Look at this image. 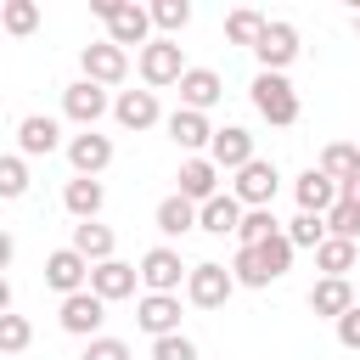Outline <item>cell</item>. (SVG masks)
Returning a JSON list of instances; mask_svg holds the SVG:
<instances>
[{
  "instance_id": "cell-26",
  "label": "cell",
  "mask_w": 360,
  "mask_h": 360,
  "mask_svg": "<svg viewBox=\"0 0 360 360\" xmlns=\"http://www.w3.org/2000/svg\"><path fill=\"white\" fill-rule=\"evenodd\" d=\"M152 225H158L163 236H186V231H197V202H186L180 191H169V197L152 208Z\"/></svg>"
},
{
  "instance_id": "cell-32",
  "label": "cell",
  "mask_w": 360,
  "mask_h": 360,
  "mask_svg": "<svg viewBox=\"0 0 360 360\" xmlns=\"http://www.w3.org/2000/svg\"><path fill=\"white\" fill-rule=\"evenodd\" d=\"M225 270H231V281H236V287H270V270H264L259 248H236V259H231Z\"/></svg>"
},
{
  "instance_id": "cell-6",
  "label": "cell",
  "mask_w": 360,
  "mask_h": 360,
  "mask_svg": "<svg viewBox=\"0 0 360 360\" xmlns=\"http://www.w3.org/2000/svg\"><path fill=\"white\" fill-rule=\"evenodd\" d=\"M276 191H281V169H276L270 158L242 163V169H236V180H231V197H236L242 208H270V202H276Z\"/></svg>"
},
{
  "instance_id": "cell-11",
  "label": "cell",
  "mask_w": 360,
  "mask_h": 360,
  "mask_svg": "<svg viewBox=\"0 0 360 360\" xmlns=\"http://www.w3.org/2000/svg\"><path fill=\"white\" fill-rule=\"evenodd\" d=\"M56 321H62V332H73V338H101V321H107V304L84 287V292H68L62 298V309H56Z\"/></svg>"
},
{
  "instance_id": "cell-20",
  "label": "cell",
  "mask_w": 360,
  "mask_h": 360,
  "mask_svg": "<svg viewBox=\"0 0 360 360\" xmlns=\"http://www.w3.org/2000/svg\"><path fill=\"white\" fill-rule=\"evenodd\" d=\"M174 180H180V197H186V202H197V208H202L208 197H219V169H214L208 158H186Z\"/></svg>"
},
{
  "instance_id": "cell-44",
  "label": "cell",
  "mask_w": 360,
  "mask_h": 360,
  "mask_svg": "<svg viewBox=\"0 0 360 360\" xmlns=\"http://www.w3.org/2000/svg\"><path fill=\"white\" fill-rule=\"evenodd\" d=\"M6 309H11V281L0 276V315H6Z\"/></svg>"
},
{
  "instance_id": "cell-46",
  "label": "cell",
  "mask_w": 360,
  "mask_h": 360,
  "mask_svg": "<svg viewBox=\"0 0 360 360\" xmlns=\"http://www.w3.org/2000/svg\"><path fill=\"white\" fill-rule=\"evenodd\" d=\"M354 146H360V141H354Z\"/></svg>"
},
{
  "instance_id": "cell-40",
  "label": "cell",
  "mask_w": 360,
  "mask_h": 360,
  "mask_svg": "<svg viewBox=\"0 0 360 360\" xmlns=\"http://www.w3.org/2000/svg\"><path fill=\"white\" fill-rule=\"evenodd\" d=\"M79 360H135V354H129V343H124V338H107V332H101V338H90V343H84V354H79Z\"/></svg>"
},
{
  "instance_id": "cell-45",
  "label": "cell",
  "mask_w": 360,
  "mask_h": 360,
  "mask_svg": "<svg viewBox=\"0 0 360 360\" xmlns=\"http://www.w3.org/2000/svg\"><path fill=\"white\" fill-rule=\"evenodd\" d=\"M354 34H360V17H354Z\"/></svg>"
},
{
  "instance_id": "cell-24",
  "label": "cell",
  "mask_w": 360,
  "mask_h": 360,
  "mask_svg": "<svg viewBox=\"0 0 360 360\" xmlns=\"http://www.w3.org/2000/svg\"><path fill=\"white\" fill-rule=\"evenodd\" d=\"M84 264H101V259H112V248H118V236H112V225H101V219H84V225H73V242H68Z\"/></svg>"
},
{
  "instance_id": "cell-15",
  "label": "cell",
  "mask_w": 360,
  "mask_h": 360,
  "mask_svg": "<svg viewBox=\"0 0 360 360\" xmlns=\"http://www.w3.org/2000/svg\"><path fill=\"white\" fill-rule=\"evenodd\" d=\"M112 118H118V129H158L163 124V107H158V96L152 90H118L112 96Z\"/></svg>"
},
{
  "instance_id": "cell-41",
  "label": "cell",
  "mask_w": 360,
  "mask_h": 360,
  "mask_svg": "<svg viewBox=\"0 0 360 360\" xmlns=\"http://www.w3.org/2000/svg\"><path fill=\"white\" fill-rule=\"evenodd\" d=\"M332 326H338V343H343V349H354V354H360V304H354V309H343V315H338V321H332Z\"/></svg>"
},
{
  "instance_id": "cell-42",
  "label": "cell",
  "mask_w": 360,
  "mask_h": 360,
  "mask_svg": "<svg viewBox=\"0 0 360 360\" xmlns=\"http://www.w3.org/2000/svg\"><path fill=\"white\" fill-rule=\"evenodd\" d=\"M11 259H17V242H11V231H0V276L11 270Z\"/></svg>"
},
{
  "instance_id": "cell-17",
  "label": "cell",
  "mask_w": 360,
  "mask_h": 360,
  "mask_svg": "<svg viewBox=\"0 0 360 360\" xmlns=\"http://www.w3.org/2000/svg\"><path fill=\"white\" fill-rule=\"evenodd\" d=\"M219 96H225V79L214 68H186L180 73V107L186 112H208V107H219Z\"/></svg>"
},
{
  "instance_id": "cell-23",
  "label": "cell",
  "mask_w": 360,
  "mask_h": 360,
  "mask_svg": "<svg viewBox=\"0 0 360 360\" xmlns=\"http://www.w3.org/2000/svg\"><path fill=\"white\" fill-rule=\"evenodd\" d=\"M236 225H242V202L231 191H219L197 208V231H208V236H236Z\"/></svg>"
},
{
  "instance_id": "cell-30",
  "label": "cell",
  "mask_w": 360,
  "mask_h": 360,
  "mask_svg": "<svg viewBox=\"0 0 360 360\" xmlns=\"http://www.w3.org/2000/svg\"><path fill=\"white\" fill-rule=\"evenodd\" d=\"M146 17H152V28H163V39H174L191 22V0H152Z\"/></svg>"
},
{
  "instance_id": "cell-8",
  "label": "cell",
  "mask_w": 360,
  "mask_h": 360,
  "mask_svg": "<svg viewBox=\"0 0 360 360\" xmlns=\"http://www.w3.org/2000/svg\"><path fill=\"white\" fill-rule=\"evenodd\" d=\"M62 152H68V169H73L79 180H101V169L112 163V135H101V129H79V135L62 141Z\"/></svg>"
},
{
  "instance_id": "cell-21",
  "label": "cell",
  "mask_w": 360,
  "mask_h": 360,
  "mask_svg": "<svg viewBox=\"0 0 360 360\" xmlns=\"http://www.w3.org/2000/svg\"><path fill=\"white\" fill-rule=\"evenodd\" d=\"M292 197H298V214H321V219H326V208L338 202V186H332L321 169H304V174L292 180Z\"/></svg>"
},
{
  "instance_id": "cell-5",
  "label": "cell",
  "mask_w": 360,
  "mask_h": 360,
  "mask_svg": "<svg viewBox=\"0 0 360 360\" xmlns=\"http://www.w3.org/2000/svg\"><path fill=\"white\" fill-rule=\"evenodd\" d=\"M79 79H90V84H101V90H118V84L129 79V51H118L112 39H90V45L79 51Z\"/></svg>"
},
{
  "instance_id": "cell-35",
  "label": "cell",
  "mask_w": 360,
  "mask_h": 360,
  "mask_svg": "<svg viewBox=\"0 0 360 360\" xmlns=\"http://www.w3.org/2000/svg\"><path fill=\"white\" fill-rule=\"evenodd\" d=\"M259 28H264V11H253V6H236V11L225 17V39H231V45H248V51H253Z\"/></svg>"
},
{
  "instance_id": "cell-36",
  "label": "cell",
  "mask_w": 360,
  "mask_h": 360,
  "mask_svg": "<svg viewBox=\"0 0 360 360\" xmlns=\"http://www.w3.org/2000/svg\"><path fill=\"white\" fill-rule=\"evenodd\" d=\"M270 231H281L270 208H242V225H236V248H259Z\"/></svg>"
},
{
  "instance_id": "cell-4",
  "label": "cell",
  "mask_w": 360,
  "mask_h": 360,
  "mask_svg": "<svg viewBox=\"0 0 360 360\" xmlns=\"http://www.w3.org/2000/svg\"><path fill=\"white\" fill-rule=\"evenodd\" d=\"M298 51H304V45H298V28H292V22H281V17H276V22L264 17V28H259V39H253L259 73H287V68L298 62Z\"/></svg>"
},
{
  "instance_id": "cell-13",
  "label": "cell",
  "mask_w": 360,
  "mask_h": 360,
  "mask_svg": "<svg viewBox=\"0 0 360 360\" xmlns=\"http://www.w3.org/2000/svg\"><path fill=\"white\" fill-rule=\"evenodd\" d=\"M135 326H141L146 338L180 332V292H141V298H135Z\"/></svg>"
},
{
  "instance_id": "cell-3",
  "label": "cell",
  "mask_w": 360,
  "mask_h": 360,
  "mask_svg": "<svg viewBox=\"0 0 360 360\" xmlns=\"http://www.w3.org/2000/svg\"><path fill=\"white\" fill-rule=\"evenodd\" d=\"M135 68H141V84L158 96V90H169V84H180V73H186V56H180V39H146L141 51H135Z\"/></svg>"
},
{
  "instance_id": "cell-34",
  "label": "cell",
  "mask_w": 360,
  "mask_h": 360,
  "mask_svg": "<svg viewBox=\"0 0 360 360\" xmlns=\"http://www.w3.org/2000/svg\"><path fill=\"white\" fill-rule=\"evenodd\" d=\"M17 197H28V158L6 152L0 158V202H17Z\"/></svg>"
},
{
  "instance_id": "cell-16",
  "label": "cell",
  "mask_w": 360,
  "mask_h": 360,
  "mask_svg": "<svg viewBox=\"0 0 360 360\" xmlns=\"http://www.w3.org/2000/svg\"><path fill=\"white\" fill-rule=\"evenodd\" d=\"M163 129H169V141H174L186 158H202V152H208V141H214L208 112H186V107H174V112L163 118Z\"/></svg>"
},
{
  "instance_id": "cell-1",
  "label": "cell",
  "mask_w": 360,
  "mask_h": 360,
  "mask_svg": "<svg viewBox=\"0 0 360 360\" xmlns=\"http://www.w3.org/2000/svg\"><path fill=\"white\" fill-rule=\"evenodd\" d=\"M90 11L107 22V39L118 45V51H141L146 39H152V17H146V6H135V0H90Z\"/></svg>"
},
{
  "instance_id": "cell-19",
  "label": "cell",
  "mask_w": 360,
  "mask_h": 360,
  "mask_svg": "<svg viewBox=\"0 0 360 360\" xmlns=\"http://www.w3.org/2000/svg\"><path fill=\"white\" fill-rule=\"evenodd\" d=\"M17 146H22V158H51V152L62 146V124H56L51 112H28V118L17 124Z\"/></svg>"
},
{
  "instance_id": "cell-14",
  "label": "cell",
  "mask_w": 360,
  "mask_h": 360,
  "mask_svg": "<svg viewBox=\"0 0 360 360\" xmlns=\"http://www.w3.org/2000/svg\"><path fill=\"white\" fill-rule=\"evenodd\" d=\"M202 158H208L219 174H225V169L236 174V169H242V163H253L259 152H253V135H248L242 124H225V129H214V141H208V152H202Z\"/></svg>"
},
{
  "instance_id": "cell-2",
  "label": "cell",
  "mask_w": 360,
  "mask_h": 360,
  "mask_svg": "<svg viewBox=\"0 0 360 360\" xmlns=\"http://www.w3.org/2000/svg\"><path fill=\"white\" fill-rule=\"evenodd\" d=\"M248 96H253V112H259L264 124H276V129L298 124V90L287 84V73H253Z\"/></svg>"
},
{
  "instance_id": "cell-25",
  "label": "cell",
  "mask_w": 360,
  "mask_h": 360,
  "mask_svg": "<svg viewBox=\"0 0 360 360\" xmlns=\"http://www.w3.org/2000/svg\"><path fill=\"white\" fill-rule=\"evenodd\" d=\"M309 309H315L321 321H338L343 309H354V287H349L343 276H321V281L309 287Z\"/></svg>"
},
{
  "instance_id": "cell-29",
  "label": "cell",
  "mask_w": 360,
  "mask_h": 360,
  "mask_svg": "<svg viewBox=\"0 0 360 360\" xmlns=\"http://www.w3.org/2000/svg\"><path fill=\"white\" fill-rule=\"evenodd\" d=\"M34 28H39V6H34V0H0V34L28 39Z\"/></svg>"
},
{
  "instance_id": "cell-38",
  "label": "cell",
  "mask_w": 360,
  "mask_h": 360,
  "mask_svg": "<svg viewBox=\"0 0 360 360\" xmlns=\"http://www.w3.org/2000/svg\"><path fill=\"white\" fill-rule=\"evenodd\" d=\"M34 343V326H28V315H0V354H22Z\"/></svg>"
},
{
  "instance_id": "cell-43",
  "label": "cell",
  "mask_w": 360,
  "mask_h": 360,
  "mask_svg": "<svg viewBox=\"0 0 360 360\" xmlns=\"http://www.w3.org/2000/svg\"><path fill=\"white\" fill-rule=\"evenodd\" d=\"M338 197H349V202H360V174H354V180H343V186H338Z\"/></svg>"
},
{
  "instance_id": "cell-37",
  "label": "cell",
  "mask_w": 360,
  "mask_h": 360,
  "mask_svg": "<svg viewBox=\"0 0 360 360\" xmlns=\"http://www.w3.org/2000/svg\"><path fill=\"white\" fill-rule=\"evenodd\" d=\"M259 259H264V270H270V281H281V276L292 270V242H287L281 231H270V236L259 242Z\"/></svg>"
},
{
  "instance_id": "cell-33",
  "label": "cell",
  "mask_w": 360,
  "mask_h": 360,
  "mask_svg": "<svg viewBox=\"0 0 360 360\" xmlns=\"http://www.w3.org/2000/svg\"><path fill=\"white\" fill-rule=\"evenodd\" d=\"M326 236H338V242H360V202L338 197V202L326 208Z\"/></svg>"
},
{
  "instance_id": "cell-9",
  "label": "cell",
  "mask_w": 360,
  "mask_h": 360,
  "mask_svg": "<svg viewBox=\"0 0 360 360\" xmlns=\"http://www.w3.org/2000/svg\"><path fill=\"white\" fill-rule=\"evenodd\" d=\"M186 270H191V264H180V253H174L169 242L146 248L141 264H135V276H141L146 292H180V287H186Z\"/></svg>"
},
{
  "instance_id": "cell-27",
  "label": "cell",
  "mask_w": 360,
  "mask_h": 360,
  "mask_svg": "<svg viewBox=\"0 0 360 360\" xmlns=\"http://www.w3.org/2000/svg\"><path fill=\"white\" fill-rule=\"evenodd\" d=\"M332 186H343V180H354L360 174V146L354 141H332V146H321V163H315Z\"/></svg>"
},
{
  "instance_id": "cell-18",
  "label": "cell",
  "mask_w": 360,
  "mask_h": 360,
  "mask_svg": "<svg viewBox=\"0 0 360 360\" xmlns=\"http://www.w3.org/2000/svg\"><path fill=\"white\" fill-rule=\"evenodd\" d=\"M84 281H90V264L73 253V248H56V253H45V287L51 292H84Z\"/></svg>"
},
{
  "instance_id": "cell-31",
  "label": "cell",
  "mask_w": 360,
  "mask_h": 360,
  "mask_svg": "<svg viewBox=\"0 0 360 360\" xmlns=\"http://www.w3.org/2000/svg\"><path fill=\"white\" fill-rule=\"evenodd\" d=\"M281 236L292 242V253H298V248H321V242H326V219H321V214H292V219L281 225Z\"/></svg>"
},
{
  "instance_id": "cell-28",
  "label": "cell",
  "mask_w": 360,
  "mask_h": 360,
  "mask_svg": "<svg viewBox=\"0 0 360 360\" xmlns=\"http://www.w3.org/2000/svg\"><path fill=\"white\" fill-rule=\"evenodd\" d=\"M354 259H360V242H338V236H326V242L315 248V270H321V276H343V281H349Z\"/></svg>"
},
{
  "instance_id": "cell-7",
  "label": "cell",
  "mask_w": 360,
  "mask_h": 360,
  "mask_svg": "<svg viewBox=\"0 0 360 360\" xmlns=\"http://www.w3.org/2000/svg\"><path fill=\"white\" fill-rule=\"evenodd\" d=\"M231 292H236V281H231V270H225L219 259H197V264L186 270V298H191L197 309H225Z\"/></svg>"
},
{
  "instance_id": "cell-22",
  "label": "cell",
  "mask_w": 360,
  "mask_h": 360,
  "mask_svg": "<svg viewBox=\"0 0 360 360\" xmlns=\"http://www.w3.org/2000/svg\"><path fill=\"white\" fill-rule=\"evenodd\" d=\"M62 208L84 225V219H96V214L107 208V186H101V180H79V174H73V180L62 186Z\"/></svg>"
},
{
  "instance_id": "cell-10",
  "label": "cell",
  "mask_w": 360,
  "mask_h": 360,
  "mask_svg": "<svg viewBox=\"0 0 360 360\" xmlns=\"http://www.w3.org/2000/svg\"><path fill=\"white\" fill-rule=\"evenodd\" d=\"M62 112H68L79 129H96V124L112 112V96H107L101 84H90V79H73V84L62 90Z\"/></svg>"
},
{
  "instance_id": "cell-12",
  "label": "cell",
  "mask_w": 360,
  "mask_h": 360,
  "mask_svg": "<svg viewBox=\"0 0 360 360\" xmlns=\"http://www.w3.org/2000/svg\"><path fill=\"white\" fill-rule=\"evenodd\" d=\"M101 304H118V298H135V287H141V276H135V264H124L118 253L112 259H101V264H90V281H84Z\"/></svg>"
},
{
  "instance_id": "cell-39",
  "label": "cell",
  "mask_w": 360,
  "mask_h": 360,
  "mask_svg": "<svg viewBox=\"0 0 360 360\" xmlns=\"http://www.w3.org/2000/svg\"><path fill=\"white\" fill-rule=\"evenodd\" d=\"M152 360H197V343L186 332H169V338H152Z\"/></svg>"
}]
</instances>
